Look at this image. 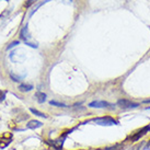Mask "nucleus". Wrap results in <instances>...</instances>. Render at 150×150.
<instances>
[{
	"instance_id": "nucleus-1",
	"label": "nucleus",
	"mask_w": 150,
	"mask_h": 150,
	"mask_svg": "<svg viewBox=\"0 0 150 150\" xmlns=\"http://www.w3.org/2000/svg\"><path fill=\"white\" fill-rule=\"evenodd\" d=\"M91 122L96 123V125L101 126H112V125H117V121H115L113 117L111 116H103V117H96L92 118Z\"/></svg>"
},
{
	"instance_id": "nucleus-2",
	"label": "nucleus",
	"mask_w": 150,
	"mask_h": 150,
	"mask_svg": "<svg viewBox=\"0 0 150 150\" xmlns=\"http://www.w3.org/2000/svg\"><path fill=\"white\" fill-rule=\"evenodd\" d=\"M117 106H120L123 110H132V108H138L139 104L135 103V102H132L129 100H126V99H122V100L117 101Z\"/></svg>"
},
{
	"instance_id": "nucleus-3",
	"label": "nucleus",
	"mask_w": 150,
	"mask_h": 150,
	"mask_svg": "<svg viewBox=\"0 0 150 150\" xmlns=\"http://www.w3.org/2000/svg\"><path fill=\"white\" fill-rule=\"evenodd\" d=\"M149 130H150V125H147V126H145V127H142L140 130H138L137 133L135 134L134 136H132V137H130V140H132V142H136V140H138L140 137L145 136V135H146Z\"/></svg>"
},
{
	"instance_id": "nucleus-4",
	"label": "nucleus",
	"mask_w": 150,
	"mask_h": 150,
	"mask_svg": "<svg viewBox=\"0 0 150 150\" xmlns=\"http://www.w3.org/2000/svg\"><path fill=\"white\" fill-rule=\"evenodd\" d=\"M71 132V130H70ZM68 133L69 132H66V133L64 134L63 136H60V137L58 138V139H56L52 145L55 147V149H57V150H60L62 148H63V145H64V142H65V139H66L67 137V135H68Z\"/></svg>"
},
{
	"instance_id": "nucleus-5",
	"label": "nucleus",
	"mask_w": 150,
	"mask_h": 150,
	"mask_svg": "<svg viewBox=\"0 0 150 150\" xmlns=\"http://www.w3.org/2000/svg\"><path fill=\"white\" fill-rule=\"evenodd\" d=\"M110 105L111 104L108 102H106V101H93V102H91L89 104V106L94 108H108V106H110Z\"/></svg>"
},
{
	"instance_id": "nucleus-6",
	"label": "nucleus",
	"mask_w": 150,
	"mask_h": 150,
	"mask_svg": "<svg viewBox=\"0 0 150 150\" xmlns=\"http://www.w3.org/2000/svg\"><path fill=\"white\" fill-rule=\"evenodd\" d=\"M43 124H42V122H40V121H35V120H33V121H30L28 124H26V127L30 129H36L38 128V127H41Z\"/></svg>"
},
{
	"instance_id": "nucleus-7",
	"label": "nucleus",
	"mask_w": 150,
	"mask_h": 150,
	"mask_svg": "<svg viewBox=\"0 0 150 150\" xmlns=\"http://www.w3.org/2000/svg\"><path fill=\"white\" fill-rule=\"evenodd\" d=\"M19 91L20 92H30L33 90V86L32 84H28V83H22L19 86Z\"/></svg>"
},
{
	"instance_id": "nucleus-8",
	"label": "nucleus",
	"mask_w": 150,
	"mask_h": 150,
	"mask_svg": "<svg viewBox=\"0 0 150 150\" xmlns=\"http://www.w3.org/2000/svg\"><path fill=\"white\" fill-rule=\"evenodd\" d=\"M34 98L36 99L38 103H44L46 101V94L44 92H36L35 94H34Z\"/></svg>"
},
{
	"instance_id": "nucleus-9",
	"label": "nucleus",
	"mask_w": 150,
	"mask_h": 150,
	"mask_svg": "<svg viewBox=\"0 0 150 150\" xmlns=\"http://www.w3.org/2000/svg\"><path fill=\"white\" fill-rule=\"evenodd\" d=\"M21 38H23V40H24L25 43L28 42V40L30 38L29 33H28V25H25L24 28L22 29V31H21Z\"/></svg>"
},
{
	"instance_id": "nucleus-10",
	"label": "nucleus",
	"mask_w": 150,
	"mask_h": 150,
	"mask_svg": "<svg viewBox=\"0 0 150 150\" xmlns=\"http://www.w3.org/2000/svg\"><path fill=\"white\" fill-rule=\"evenodd\" d=\"M10 78H11V80L14 81V82H20V81L24 78V76H18V75H16L14 72H10Z\"/></svg>"
},
{
	"instance_id": "nucleus-11",
	"label": "nucleus",
	"mask_w": 150,
	"mask_h": 150,
	"mask_svg": "<svg viewBox=\"0 0 150 150\" xmlns=\"http://www.w3.org/2000/svg\"><path fill=\"white\" fill-rule=\"evenodd\" d=\"M30 111L33 113L34 115H36V116H40V117H47V115L46 114H44V113L40 112V111H38V110H35V108H30Z\"/></svg>"
},
{
	"instance_id": "nucleus-12",
	"label": "nucleus",
	"mask_w": 150,
	"mask_h": 150,
	"mask_svg": "<svg viewBox=\"0 0 150 150\" xmlns=\"http://www.w3.org/2000/svg\"><path fill=\"white\" fill-rule=\"evenodd\" d=\"M50 105H54V106H57V108H67L66 104H64V103H60V102H57V101H50Z\"/></svg>"
},
{
	"instance_id": "nucleus-13",
	"label": "nucleus",
	"mask_w": 150,
	"mask_h": 150,
	"mask_svg": "<svg viewBox=\"0 0 150 150\" xmlns=\"http://www.w3.org/2000/svg\"><path fill=\"white\" fill-rule=\"evenodd\" d=\"M19 44H20V42H19V41H14V42H12L11 44H9V45L7 46V50H11V48H13L14 46L19 45Z\"/></svg>"
},
{
	"instance_id": "nucleus-14",
	"label": "nucleus",
	"mask_w": 150,
	"mask_h": 150,
	"mask_svg": "<svg viewBox=\"0 0 150 150\" xmlns=\"http://www.w3.org/2000/svg\"><path fill=\"white\" fill-rule=\"evenodd\" d=\"M4 98H6V93L2 91H0V103L4 100Z\"/></svg>"
},
{
	"instance_id": "nucleus-15",
	"label": "nucleus",
	"mask_w": 150,
	"mask_h": 150,
	"mask_svg": "<svg viewBox=\"0 0 150 150\" xmlns=\"http://www.w3.org/2000/svg\"><path fill=\"white\" fill-rule=\"evenodd\" d=\"M118 145H116V146H114V147H108V148H104L103 150H116L117 148H118Z\"/></svg>"
},
{
	"instance_id": "nucleus-16",
	"label": "nucleus",
	"mask_w": 150,
	"mask_h": 150,
	"mask_svg": "<svg viewBox=\"0 0 150 150\" xmlns=\"http://www.w3.org/2000/svg\"><path fill=\"white\" fill-rule=\"evenodd\" d=\"M147 149H150V140L148 142V144H147V146L145 147V150H147Z\"/></svg>"
}]
</instances>
